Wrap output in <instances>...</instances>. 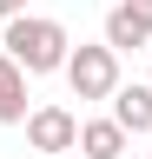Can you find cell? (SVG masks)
Here are the masks:
<instances>
[{
	"mask_svg": "<svg viewBox=\"0 0 152 159\" xmlns=\"http://www.w3.org/2000/svg\"><path fill=\"white\" fill-rule=\"evenodd\" d=\"M0 47L20 60V66H27V80H33V73H60V66H66V53H73V40H66V27H60V20H46V13H13Z\"/></svg>",
	"mask_w": 152,
	"mask_h": 159,
	"instance_id": "obj_1",
	"label": "cell"
},
{
	"mask_svg": "<svg viewBox=\"0 0 152 159\" xmlns=\"http://www.w3.org/2000/svg\"><path fill=\"white\" fill-rule=\"evenodd\" d=\"M66 86H73V99H112V86H119V53L106 47H73L66 53Z\"/></svg>",
	"mask_w": 152,
	"mask_h": 159,
	"instance_id": "obj_2",
	"label": "cell"
},
{
	"mask_svg": "<svg viewBox=\"0 0 152 159\" xmlns=\"http://www.w3.org/2000/svg\"><path fill=\"white\" fill-rule=\"evenodd\" d=\"M27 146L33 152H73L80 146V119H73L66 106H27Z\"/></svg>",
	"mask_w": 152,
	"mask_h": 159,
	"instance_id": "obj_3",
	"label": "cell"
},
{
	"mask_svg": "<svg viewBox=\"0 0 152 159\" xmlns=\"http://www.w3.org/2000/svg\"><path fill=\"white\" fill-rule=\"evenodd\" d=\"M27 119V66L0 47V126H20Z\"/></svg>",
	"mask_w": 152,
	"mask_h": 159,
	"instance_id": "obj_4",
	"label": "cell"
},
{
	"mask_svg": "<svg viewBox=\"0 0 152 159\" xmlns=\"http://www.w3.org/2000/svg\"><path fill=\"white\" fill-rule=\"evenodd\" d=\"M126 139H132V133L119 126V119H86L73 152H86V159H119V152H126Z\"/></svg>",
	"mask_w": 152,
	"mask_h": 159,
	"instance_id": "obj_5",
	"label": "cell"
},
{
	"mask_svg": "<svg viewBox=\"0 0 152 159\" xmlns=\"http://www.w3.org/2000/svg\"><path fill=\"white\" fill-rule=\"evenodd\" d=\"M112 119L126 133H152V80L145 86H112Z\"/></svg>",
	"mask_w": 152,
	"mask_h": 159,
	"instance_id": "obj_6",
	"label": "cell"
},
{
	"mask_svg": "<svg viewBox=\"0 0 152 159\" xmlns=\"http://www.w3.org/2000/svg\"><path fill=\"white\" fill-rule=\"evenodd\" d=\"M145 40H152V33H145L126 7H112V13H106V47H112V53H132V47H145Z\"/></svg>",
	"mask_w": 152,
	"mask_h": 159,
	"instance_id": "obj_7",
	"label": "cell"
},
{
	"mask_svg": "<svg viewBox=\"0 0 152 159\" xmlns=\"http://www.w3.org/2000/svg\"><path fill=\"white\" fill-rule=\"evenodd\" d=\"M119 7H126V13H132V20H139V27H145V33H152V0H119Z\"/></svg>",
	"mask_w": 152,
	"mask_h": 159,
	"instance_id": "obj_8",
	"label": "cell"
},
{
	"mask_svg": "<svg viewBox=\"0 0 152 159\" xmlns=\"http://www.w3.org/2000/svg\"><path fill=\"white\" fill-rule=\"evenodd\" d=\"M13 13H27V0H0V20H13Z\"/></svg>",
	"mask_w": 152,
	"mask_h": 159,
	"instance_id": "obj_9",
	"label": "cell"
},
{
	"mask_svg": "<svg viewBox=\"0 0 152 159\" xmlns=\"http://www.w3.org/2000/svg\"><path fill=\"white\" fill-rule=\"evenodd\" d=\"M73 159H86V152H73Z\"/></svg>",
	"mask_w": 152,
	"mask_h": 159,
	"instance_id": "obj_10",
	"label": "cell"
},
{
	"mask_svg": "<svg viewBox=\"0 0 152 159\" xmlns=\"http://www.w3.org/2000/svg\"><path fill=\"white\" fill-rule=\"evenodd\" d=\"M145 159H152V152H145Z\"/></svg>",
	"mask_w": 152,
	"mask_h": 159,
	"instance_id": "obj_11",
	"label": "cell"
}]
</instances>
